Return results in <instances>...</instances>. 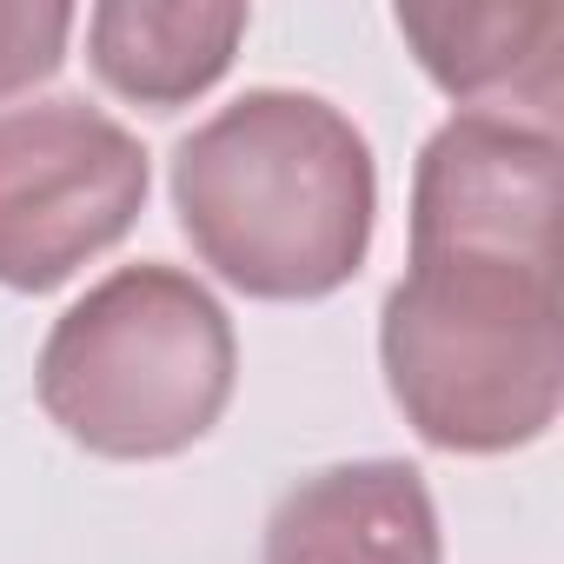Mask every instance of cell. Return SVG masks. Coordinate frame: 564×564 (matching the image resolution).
Segmentation results:
<instances>
[{
    "mask_svg": "<svg viewBox=\"0 0 564 564\" xmlns=\"http://www.w3.org/2000/svg\"><path fill=\"white\" fill-rule=\"evenodd\" d=\"M239 379L226 306L193 272L140 259L87 286L47 333L34 386L47 419L100 458H173L199 445Z\"/></svg>",
    "mask_w": 564,
    "mask_h": 564,
    "instance_id": "cell-3",
    "label": "cell"
},
{
    "mask_svg": "<svg viewBox=\"0 0 564 564\" xmlns=\"http://www.w3.org/2000/svg\"><path fill=\"white\" fill-rule=\"evenodd\" d=\"M392 21L438 94L465 107L518 100L538 113V127L557 120L564 8H551V0H518V8L491 0V8H399Z\"/></svg>",
    "mask_w": 564,
    "mask_h": 564,
    "instance_id": "cell-7",
    "label": "cell"
},
{
    "mask_svg": "<svg viewBox=\"0 0 564 564\" xmlns=\"http://www.w3.org/2000/svg\"><path fill=\"white\" fill-rule=\"evenodd\" d=\"M379 366L405 425L465 458H498L551 432L564 399L557 265L412 259L379 306Z\"/></svg>",
    "mask_w": 564,
    "mask_h": 564,
    "instance_id": "cell-2",
    "label": "cell"
},
{
    "mask_svg": "<svg viewBox=\"0 0 564 564\" xmlns=\"http://www.w3.org/2000/svg\"><path fill=\"white\" fill-rule=\"evenodd\" d=\"M147 206V147L87 100L0 113V286L54 293Z\"/></svg>",
    "mask_w": 564,
    "mask_h": 564,
    "instance_id": "cell-4",
    "label": "cell"
},
{
    "mask_svg": "<svg viewBox=\"0 0 564 564\" xmlns=\"http://www.w3.org/2000/svg\"><path fill=\"white\" fill-rule=\"evenodd\" d=\"M246 21L239 0H100L87 14V61L120 100L173 113L219 87Z\"/></svg>",
    "mask_w": 564,
    "mask_h": 564,
    "instance_id": "cell-8",
    "label": "cell"
},
{
    "mask_svg": "<svg viewBox=\"0 0 564 564\" xmlns=\"http://www.w3.org/2000/svg\"><path fill=\"white\" fill-rule=\"evenodd\" d=\"M557 265V133L511 113H452L412 166V259Z\"/></svg>",
    "mask_w": 564,
    "mask_h": 564,
    "instance_id": "cell-5",
    "label": "cell"
},
{
    "mask_svg": "<svg viewBox=\"0 0 564 564\" xmlns=\"http://www.w3.org/2000/svg\"><path fill=\"white\" fill-rule=\"evenodd\" d=\"M74 34V8L61 0H0V100L61 74Z\"/></svg>",
    "mask_w": 564,
    "mask_h": 564,
    "instance_id": "cell-9",
    "label": "cell"
},
{
    "mask_svg": "<svg viewBox=\"0 0 564 564\" xmlns=\"http://www.w3.org/2000/svg\"><path fill=\"white\" fill-rule=\"evenodd\" d=\"M173 213L246 300H326L366 265L379 166L319 94L252 87L173 147Z\"/></svg>",
    "mask_w": 564,
    "mask_h": 564,
    "instance_id": "cell-1",
    "label": "cell"
},
{
    "mask_svg": "<svg viewBox=\"0 0 564 564\" xmlns=\"http://www.w3.org/2000/svg\"><path fill=\"white\" fill-rule=\"evenodd\" d=\"M259 564H445L438 505L405 458L326 465L272 505Z\"/></svg>",
    "mask_w": 564,
    "mask_h": 564,
    "instance_id": "cell-6",
    "label": "cell"
}]
</instances>
